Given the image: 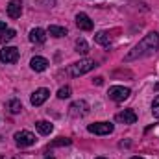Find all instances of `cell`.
Instances as JSON below:
<instances>
[{"label": "cell", "mask_w": 159, "mask_h": 159, "mask_svg": "<svg viewBox=\"0 0 159 159\" xmlns=\"http://www.w3.org/2000/svg\"><path fill=\"white\" fill-rule=\"evenodd\" d=\"M159 48V34L156 32H150L148 35H144L143 39L139 41V44H135L124 57L126 63L133 61V59H139V57H146V56H152L156 50Z\"/></svg>", "instance_id": "cell-1"}, {"label": "cell", "mask_w": 159, "mask_h": 159, "mask_svg": "<svg viewBox=\"0 0 159 159\" xmlns=\"http://www.w3.org/2000/svg\"><path fill=\"white\" fill-rule=\"evenodd\" d=\"M94 67H96V63H94L93 59H80V61L72 63V65L69 67V74L74 76V78H78V76L87 74L89 70H93Z\"/></svg>", "instance_id": "cell-2"}, {"label": "cell", "mask_w": 159, "mask_h": 159, "mask_svg": "<svg viewBox=\"0 0 159 159\" xmlns=\"http://www.w3.org/2000/svg\"><path fill=\"white\" fill-rule=\"evenodd\" d=\"M35 135L32 133V131H17L15 133V143H17V146H20V148H28V146H34L35 144Z\"/></svg>", "instance_id": "cell-3"}, {"label": "cell", "mask_w": 159, "mask_h": 159, "mask_svg": "<svg viewBox=\"0 0 159 159\" xmlns=\"http://www.w3.org/2000/svg\"><path fill=\"white\" fill-rule=\"evenodd\" d=\"M87 113H89V104H87L85 100H76V102H72L70 107H69V115L74 117V119L85 117Z\"/></svg>", "instance_id": "cell-4"}, {"label": "cell", "mask_w": 159, "mask_h": 159, "mask_svg": "<svg viewBox=\"0 0 159 159\" xmlns=\"http://www.w3.org/2000/svg\"><path fill=\"white\" fill-rule=\"evenodd\" d=\"M87 129H89V133H94V135H109V133H113L115 126L111 122H96V124H89Z\"/></svg>", "instance_id": "cell-5"}, {"label": "cell", "mask_w": 159, "mask_h": 159, "mask_svg": "<svg viewBox=\"0 0 159 159\" xmlns=\"http://www.w3.org/2000/svg\"><path fill=\"white\" fill-rule=\"evenodd\" d=\"M107 94H109V98L113 102H124L131 94V91L128 87H122V85H113V87H109V93Z\"/></svg>", "instance_id": "cell-6"}, {"label": "cell", "mask_w": 159, "mask_h": 159, "mask_svg": "<svg viewBox=\"0 0 159 159\" xmlns=\"http://www.w3.org/2000/svg\"><path fill=\"white\" fill-rule=\"evenodd\" d=\"M19 59V48L15 46H4L0 50V61L2 63H15Z\"/></svg>", "instance_id": "cell-7"}, {"label": "cell", "mask_w": 159, "mask_h": 159, "mask_svg": "<svg viewBox=\"0 0 159 159\" xmlns=\"http://www.w3.org/2000/svg\"><path fill=\"white\" fill-rule=\"evenodd\" d=\"M48 96H50V91L48 89H37L34 94H32V98H30V102H32V106H43L46 100H48Z\"/></svg>", "instance_id": "cell-8"}, {"label": "cell", "mask_w": 159, "mask_h": 159, "mask_svg": "<svg viewBox=\"0 0 159 159\" xmlns=\"http://www.w3.org/2000/svg\"><path fill=\"white\" fill-rule=\"evenodd\" d=\"M115 120L120 122V124H135V122H137V115H135V111H131V109H124V111L117 113Z\"/></svg>", "instance_id": "cell-9"}, {"label": "cell", "mask_w": 159, "mask_h": 159, "mask_svg": "<svg viewBox=\"0 0 159 159\" xmlns=\"http://www.w3.org/2000/svg\"><path fill=\"white\" fill-rule=\"evenodd\" d=\"M76 26L80 30H83V32H91L93 30V20L89 19L87 13H78L76 15Z\"/></svg>", "instance_id": "cell-10"}, {"label": "cell", "mask_w": 159, "mask_h": 159, "mask_svg": "<svg viewBox=\"0 0 159 159\" xmlns=\"http://www.w3.org/2000/svg\"><path fill=\"white\" fill-rule=\"evenodd\" d=\"M20 13H22V2H20V0H11V2L7 4V15H9L11 19H19Z\"/></svg>", "instance_id": "cell-11"}, {"label": "cell", "mask_w": 159, "mask_h": 159, "mask_svg": "<svg viewBox=\"0 0 159 159\" xmlns=\"http://www.w3.org/2000/svg\"><path fill=\"white\" fill-rule=\"evenodd\" d=\"M30 67H32V70H35V72H43V70L48 69V61H46L44 57H41V56H35V57H32Z\"/></svg>", "instance_id": "cell-12"}, {"label": "cell", "mask_w": 159, "mask_h": 159, "mask_svg": "<svg viewBox=\"0 0 159 159\" xmlns=\"http://www.w3.org/2000/svg\"><path fill=\"white\" fill-rule=\"evenodd\" d=\"M30 41L35 43V44H43V43L46 41V32H44L43 28H34V30L30 32Z\"/></svg>", "instance_id": "cell-13"}, {"label": "cell", "mask_w": 159, "mask_h": 159, "mask_svg": "<svg viewBox=\"0 0 159 159\" xmlns=\"http://www.w3.org/2000/svg\"><path fill=\"white\" fill-rule=\"evenodd\" d=\"M35 128H37V131H39L41 135H50L52 129H54V126L48 120H37L35 122Z\"/></svg>", "instance_id": "cell-14"}, {"label": "cell", "mask_w": 159, "mask_h": 159, "mask_svg": "<svg viewBox=\"0 0 159 159\" xmlns=\"http://www.w3.org/2000/svg\"><path fill=\"white\" fill-rule=\"evenodd\" d=\"M94 41H96L100 46H109L111 37H109V34H107V32H98V34H94Z\"/></svg>", "instance_id": "cell-15"}, {"label": "cell", "mask_w": 159, "mask_h": 159, "mask_svg": "<svg viewBox=\"0 0 159 159\" xmlns=\"http://www.w3.org/2000/svg\"><path fill=\"white\" fill-rule=\"evenodd\" d=\"M46 34L52 35V37H63V35H67V28H63V26H50Z\"/></svg>", "instance_id": "cell-16"}, {"label": "cell", "mask_w": 159, "mask_h": 159, "mask_svg": "<svg viewBox=\"0 0 159 159\" xmlns=\"http://www.w3.org/2000/svg\"><path fill=\"white\" fill-rule=\"evenodd\" d=\"M7 109H9V113H13V115L20 113V109H22V104H20V100H17V98L9 100V102H7Z\"/></svg>", "instance_id": "cell-17"}, {"label": "cell", "mask_w": 159, "mask_h": 159, "mask_svg": "<svg viewBox=\"0 0 159 159\" xmlns=\"http://www.w3.org/2000/svg\"><path fill=\"white\" fill-rule=\"evenodd\" d=\"M76 52H78V54H87V52H89V44L85 43V39L76 41Z\"/></svg>", "instance_id": "cell-18"}, {"label": "cell", "mask_w": 159, "mask_h": 159, "mask_svg": "<svg viewBox=\"0 0 159 159\" xmlns=\"http://www.w3.org/2000/svg\"><path fill=\"white\" fill-rule=\"evenodd\" d=\"M69 96H70V87H69V85H65V87H61V89L57 91V98L65 100V98H69Z\"/></svg>", "instance_id": "cell-19"}, {"label": "cell", "mask_w": 159, "mask_h": 159, "mask_svg": "<svg viewBox=\"0 0 159 159\" xmlns=\"http://www.w3.org/2000/svg\"><path fill=\"white\" fill-rule=\"evenodd\" d=\"M152 115H154V119H159V96H156L152 102Z\"/></svg>", "instance_id": "cell-20"}, {"label": "cell", "mask_w": 159, "mask_h": 159, "mask_svg": "<svg viewBox=\"0 0 159 159\" xmlns=\"http://www.w3.org/2000/svg\"><path fill=\"white\" fill-rule=\"evenodd\" d=\"M13 37H15V30H9V28H7V32L4 34V37H2L0 43H7V41H11Z\"/></svg>", "instance_id": "cell-21"}, {"label": "cell", "mask_w": 159, "mask_h": 159, "mask_svg": "<svg viewBox=\"0 0 159 159\" xmlns=\"http://www.w3.org/2000/svg\"><path fill=\"white\" fill-rule=\"evenodd\" d=\"M61 144H65V146H67V144H70V139H67V137H65V139H63V137H59V139H57V141H54L50 146H61Z\"/></svg>", "instance_id": "cell-22"}, {"label": "cell", "mask_w": 159, "mask_h": 159, "mask_svg": "<svg viewBox=\"0 0 159 159\" xmlns=\"http://www.w3.org/2000/svg\"><path fill=\"white\" fill-rule=\"evenodd\" d=\"M7 32V26H6V22H2L0 20V41H2V37H4V34Z\"/></svg>", "instance_id": "cell-23"}, {"label": "cell", "mask_w": 159, "mask_h": 159, "mask_svg": "<svg viewBox=\"0 0 159 159\" xmlns=\"http://www.w3.org/2000/svg\"><path fill=\"white\" fill-rule=\"evenodd\" d=\"M94 83H96V85H102V83H104V78H96L94 80Z\"/></svg>", "instance_id": "cell-24"}, {"label": "cell", "mask_w": 159, "mask_h": 159, "mask_svg": "<svg viewBox=\"0 0 159 159\" xmlns=\"http://www.w3.org/2000/svg\"><path fill=\"white\" fill-rule=\"evenodd\" d=\"M156 89H157V91H159V83H157V85H156Z\"/></svg>", "instance_id": "cell-25"}, {"label": "cell", "mask_w": 159, "mask_h": 159, "mask_svg": "<svg viewBox=\"0 0 159 159\" xmlns=\"http://www.w3.org/2000/svg\"><path fill=\"white\" fill-rule=\"evenodd\" d=\"M131 159H143V157H131Z\"/></svg>", "instance_id": "cell-26"}, {"label": "cell", "mask_w": 159, "mask_h": 159, "mask_svg": "<svg viewBox=\"0 0 159 159\" xmlns=\"http://www.w3.org/2000/svg\"><path fill=\"white\" fill-rule=\"evenodd\" d=\"M96 159H106V157H96Z\"/></svg>", "instance_id": "cell-27"}, {"label": "cell", "mask_w": 159, "mask_h": 159, "mask_svg": "<svg viewBox=\"0 0 159 159\" xmlns=\"http://www.w3.org/2000/svg\"><path fill=\"white\" fill-rule=\"evenodd\" d=\"M44 159H54V157H44Z\"/></svg>", "instance_id": "cell-28"}, {"label": "cell", "mask_w": 159, "mask_h": 159, "mask_svg": "<svg viewBox=\"0 0 159 159\" xmlns=\"http://www.w3.org/2000/svg\"><path fill=\"white\" fill-rule=\"evenodd\" d=\"M0 159H4V157H2V156H0Z\"/></svg>", "instance_id": "cell-29"}]
</instances>
